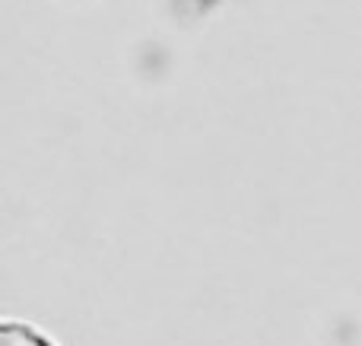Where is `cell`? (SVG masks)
<instances>
[{
    "instance_id": "6da1fadb",
    "label": "cell",
    "mask_w": 362,
    "mask_h": 346,
    "mask_svg": "<svg viewBox=\"0 0 362 346\" xmlns=\"http://www.w3.org/2000/svg\"><path fill=\"white\" fill-rule=\"evenodd\" d=\"M4 346H48L38 334H32L29 328H16V324H10V328L4 330Z\"/></svg>"
}]
</instances>
